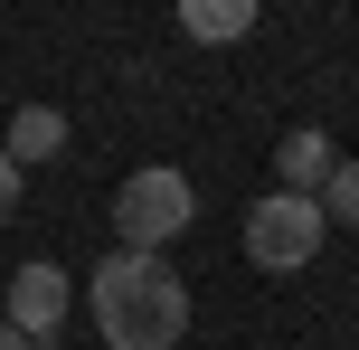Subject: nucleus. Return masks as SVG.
I'll list each match as a JSON object with an SVG mask.
<instances>
[{
  "label": "nucleus",
  "instance_id": "obj_1",
  "mask_svg": "<svg viewBox=\"0 0 359 350\" xmlns=\"http://www.w3.org/2000/svg\"><path fill=\"white\" fill-rule=\"evenodd\" d=\"M86 303H95L104 350H180V332H189V284H180L161 256H133V246H114V256L95 265Z\"/></svg>",
  "mask_w": 359,
  "mask_h": 350
},
{
  "label": "nucleus",
  "instance_id": "obj_7",
  "mask_svg": "<svg viewBox=\"0 0 359 350\" xmlns=\"http://www.w3.org/2000/svg\"><path fill=\"white\" fill-rule=\"evenodd\" d=\"M180 29L208 38V48H217V38H246V29H255V0H189V10H180Z\"/></svg>",
  "mask_w": 359,
  "mask_h": 350
},
{
  "label": "nucleus",
  "instance_id": "obj_5",
  "mask_svg": "<svg viewBox=\"0 0 359 350\" xmlns=\"http://www.w3.org/2000/svg\"><path fill=\"white\" fill-rule=\"evenodd\" d=\"M331 170H341V152H331V133H284V142H274V180L293 189V199H322V180Z\"/></svg>",
  "mask_w": 359,
  "mask_h": 350
},
{
  "label": "nucleus",
  "instance_id": "obj_2",
  "mask_svg": "<svg viewBox=\"0 0 359 350\" xmlns=\"http://www.w3.org/2000/svg\"><path fill=\"white\" fill-rule=\"evenodd\" d=\"M322 237H331L322 199H293V189H265V199L246 208V256L265 265V275H303V265L322 256Z\"/></svg>",
  "mask_w": 359,
  "mask_h": 350
},
{
  "label": "nucleus",
  "instance_id": "obj_10",
  "mask_svg": "<svg viewBox=\"0 0 359 350\" xmlns=\"http://www.w3.org/2000/svg\"><path fill=\"white\" fill-rule=\"evenodd\" d=\"M0 350H29V341H19V332H10V322H0Z\"/></svg>",
  "mask_w": 359,
  "mask_h": 350
},
{
  "label": "nucleus",
  "instance_id": "obj_6",
  "mask_svg": "<svg viewBox=\"0 0 359 350\" xmlns=\"http://www.w3.org/2000/svg\"><path fill=\"white\" fill-rule=\"evenodd\" d=\"M0 152H10L19 170H29V161H57V152H67V114H57V105H19V114H10V142H0Z\"/></svg>",
  "mask_w": 359,
  "mask_h": 350
},
{
  "label": "nucleus",
  "instance_id": "obj_3",
  "mask_svg": "<svg viewBox=\"0 0 359 350\" xmlns=\"http://www.w3.org/2000/svg\"><path fill=\"white\" fill-rule=\"evenodd\" d=\"M189 208H198V189L180 180V170H133L123 189H114V237L133 246V256H161V246L180 237V227H189Z\"/></svg>",
  "mask_w": 359,
  "mask_h": 350
},
{
  "label": "nucleus",
  "instance_id": "obj_4",
  "mask_svg": "<svg viewBox=\"0 0 359 350\" xmlns=\"http://www.w3.org/2000/svg\"><path fill=\"white\" fill-rule=\"evenodd\" d=\"M67 303H76V294H67V275H57L48 256H29V265L10 275V332L29 341V350H38V341H57V332H67Z\"/></svg>",
  "mask_w": 359,
  "mask_h": 350
},
{
  "label": "nucleus",
  "instance_id": "obj_9",
  "mask_svg": "<svg viewBox=\"0 0 359 350\" xmlns=\"http://www.w3.org/2000/svg\"><path fill=\"white\" fill-rule=\"evenodd\" d=\"M10 218H19V161L0 152V227H10Z\"/></svg>",
  "mask_w": 359,
  "mask_h": 350
},
{
  "label": "nucleus",
  "instance_id": "obj_8",
  "mask_svg": "<svg viewBox=\"0 0 359 350\" xmlns=\"http://www.w3.org/2000/svg\"><path fill=\"white\" fill-rule=\"evenodd\" d=\"M322 218H331V227H359V161H341V170L322 180Z\"/></svg>",
  "mask_w": 359,
  "mask_h": 350
}]
</instances>
